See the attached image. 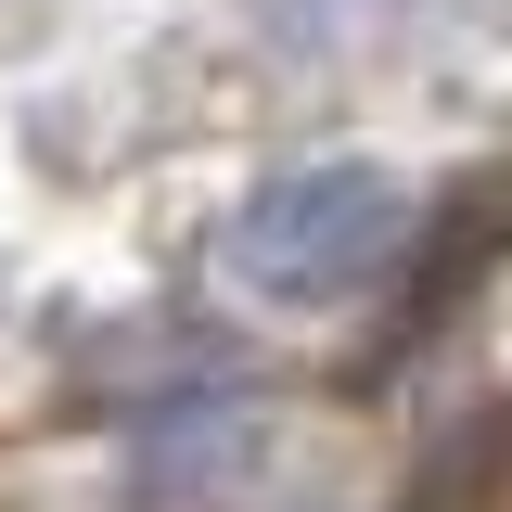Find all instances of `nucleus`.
Listing matches in <instances>:
<instances>
[{
    "instance_id": "obj_1",
    "label": "nucleus",
    "mask_w": 512,
    "mask_h": 512,
    "mask_svg": "<svg viewBox=\"0 0 512 512\" xmlns=\"http://www.w3.org/2000/svg\"><path fill=\"white\" fill-rule=\"evenodd\" d=\"M410 244V180L372 167V154H333V167H282L231 205L218 231V269L244 295H282V308H320L346 282H372L384 256Z\"/></svg>"
}]
</instances>
